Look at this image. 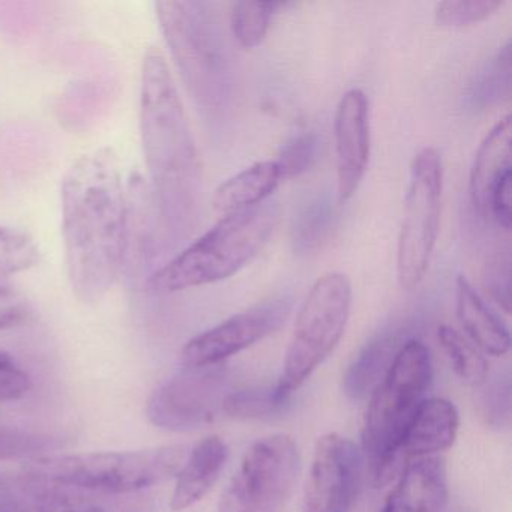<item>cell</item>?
Segmentation results:
<instances>
[{
    "mask_svg": "<svg viewBox=\"0 0 512 512\" xmlns=\"http://www.w3.org/2000/svg\"><path fill=\"white\" fill-rule=\"evenodd\" d=\"M118 157L100 149L80 157L62 182V232L68 280L85 304L106 298L128 248L127 191Z\"/></svg>",
    "mask_w": 512,
    "mask_h": 512,
    "instance_id": "cell-1",
    "label": "cell"
},
{
    "mask_svg": "<svg viewBox=\"0 0 512 512\" xmlns=\"http://www.w3.org/2000/svg\"><path fill=\"white\" fill-rule=\"evenodd\" d=\"M140 131L161 220L178 238L196 218L200 161L169 65L157 47L143 59Z\"/></svg>",
    "mask_w": 512,
    "mask_h": 512,
    "instance_id": "cell-2",
    "label": "cell"
},
{
    "mask_svg": "<svg viewBox=\"0 0 512 512\" xmlns=\"http://www.w3.org/2000/svg\"><path fill=\"white\" fill-rule=\"evenodd\" d=\"M431 380V358L418 340L401 344L371 392L362 427V457L374 487L388 484L401 466L404 434Z\"/></svg>",
    "mask_w": 512,
    "mask_h": 512,
    "instance_id": "cell-3",
    "label": "cell"
},
{
    "mask_svg": "<svg viewBox=\"0 0 512 512\" xmlns=\"http://www.w3.org/2000/svg\"><path fill=\"white\" fill-rule=\"evenodd\" d=\"M274 203L221 217L211 230L188 245L148 281L155 295H170L232 277L268 244L278 223Z\"/></svg>",
    "mask_w": 512,
    "mask_h": 512,
    "instance_id": "cell-4",
    "label": "cell"
},
{
    "mask_svg": "<svg viewBox=\"0 0 512 512\" xmlns=\"http://www.w3.org/2000/svg\"><path fill=\"white\" fill-rule=\"evenodd\" d=\"M188 452L185 445H170L140 451L43 455L25 464L22 475L103 493H143L178 475Z\"/></svg>",
    "mask_w": 512,
    "mask_h": 512,
    "instance_id": "cell-5",
    "label": "cell"
},
{
    "mask_svg": "<svg viewBox=\"0 0 512 512\" xmlns=\"http://www.w3.org/2000/svg\"><path fill=\"white\" fill-rule=\"evenodd\" d=\"M352 299V283L341 272L322 275L311 286L296 316L283 371L275 386L281 400L289 401L290 395L337 349L349 323Z\"/></svg>",
    "mask_w": 512,
    "mask_h": 512,
    "instance_id": "cell-6",
    "label": "cell"
},
{
    "mask_svg": "<svg viewBox=\"0 0 512 512\" xmlns=\"http://www.w3.org/2000/svg\"><path fill=\"white\" fill-rule=\"evenodd\" d=\"M155 8L167 46L193 98L205 107L221 103L226 94L227 62L208 7L193 0H161Z\"/></svg>",
    "mask_w": 512,
    "mask_h": 512,
    "instance_id": "cell-7",
    "label": "cell"
},
{
    "mask_svg": "<svg viewBox=\"0 0 512 512\" xmlns=\"http://www.w3.org/2000/svg\"><path fill=\"white\" fill-rule=\"evenodd\" d=\"M443 166L439 151L424 148L413 158L397 247V278L403 289L422 283L439 236Z\"/></svg>",
    "mask_w": 512,
    "mask_h": 512,
    "instance_id": "cell-8",
    "label": "cell"
},
{
    "mask_svg": "<svg viewBox=\"0 0 512 512\" xmlns=\"http://www.w3.org/2000/svg\"><path fill=\"white\" fill-rule=\"evenodd\" d=\"M301 452L292 437L272 434L254 442L221 494L218 512H275L298 484Z\"/></svg>",
    "mask_w": 512,
    "mask_h": 512,
    "instance_id": "cell-9",
    "label": "cell"
},
{
    "mask_svg": "<svg viewBox=\"0 0 512 512\" xmlns=\"http://www.w3.org/2000/svg\"><path fill=\"white\" fill-rule=\"evenodd\" d=\"M230 392L226 365L184 367L152 392L146 413L152 424L164 430H202L223 415Z\"/></svg>",
    "mask_w": 512,
    "mask_h": 512,
    "instance_id": "cell-10",
    "label": "cell"
},
{
    "mask_svg": "<svg viewBox=\"0 0 512 512\" xmlns=\"http://www.w3.org/2000/svg\"><path fill=\"white\" fill-rule=\"evenodd\" d=\"M364 476V457L349 437L328 433L317 440L304 485L305 512H350Z\"/></svg>",
    "mask_w": 512,
    "mask_h": 512,
    "instance_id": "cell-11",
    "label": "cell"
},
{
    "mask_svg": "<svg viewBox=\"0 0 512 512\" xmlns=\"http://www.w3.org/2000/svg\"><path fill=\"white\" fill-rule=\"evenodd\" d=\"M149 494H115L20 475L0 484V512H154Z\"/></svg>",
    "mask_w": 512,
    "mask_h": 512,
    "instance_id": "cell-12",
    "label": "cell"
},
{
    "mask_svg": "<svg viewBox=\"0 0 512 512\" xmlns=\"http://www.w3.org/2000/svg\"><path fill=\"white\" fill-rule=\"evenodd\" d=\"M292 304L286 298H274L235 314L220 325L191 338L181 352L184 367L224 364L226 359L254 346L283 326Z\"/></svg>",
    "mask_w": 512,
    "mask_h": 512,
    "instance_id": "cell-13",
    "label": "cell"
},
{
    "mask_svg": "<svg viewBox=\"0 0 512 512\" xmlns=\"http://www.w3.org/2000/svg\"><path fill=\"white\" fill-rule=\"evenodd\" d=\"M370 106L361 89H350L335 112L338 199L349 202L361 187L370 163Z\"/></svg>",
    "mask_w": 512,
    "mask_h": 512,
    "instance_id": "cell-14",
    "label": "cell"
},
{
    "mask_svg": "<svg viewBox=\"0 0 512 512\" xmlns=\"http://www.w3.org/2000/svg\"><path fill=\"white\" fill-rule=\"evenodd\" d=\"M448 503V478L440 457L410 461L386 497L383 512H443Z\"/></svg>",
    "mask_w": 512,
    "mask_h": 512,
    "instance_id": "cell-15",
    "label": "cell"
},
{
    "mask_svg": "<svg viewBox=\"0 0 512 512\" xmlns=\"http://www.w3.org/2000/svg\"><path fill=\"white\" fill-rule=\"evenodd\" d=\"M509 173H512V118L506 115L485 134L470 170V200L482 218H488L491 196Z\"/></svg>",
    "mask_w": 512,
    "mask_h": 512,
    "instance_id": "cell-16",
    "label": "cell"
},
{
    "mask_svg": "<svg viewBox=\"0 0 512 512\" xmlns=\"http://www.w3.org/2000/svg\"><path fill=\"white\" fill-rule=\"evenodd\" d=\"M460 425L457 407L445 398L422 401L401 443L400 460L436 457L451 448Z\"/></svg>",
    "mask_w": 512,
    "mask_h": 512,
    "instance_id": "cell-17",
    "label": "cell"
},
{
    "mask_svg": "<svg viewBox=\"0 0 512 512\" xmlns=\"http://www.w3.org/2000/svg\"><path fill=\"white\" fill-rule=\"evenodd\" d=\"M227 460L229 448L221 437L209 436L200 440L188 452L184 466L176 475L170 508L182 511L202 500L220 478Z\"/></svg>",
    "mask_w": 512,
    "mask_h": 512,
    "instance_id": "cell-18",
    "label": "cell"
},
{
    "mask_svg": "<svg viewBox=\"0 0 512 512\" xmlns=\"http://www.w3.org/2000/svg\"><path fill=\"white\" fill-rule=\"evenodd\" d=\"M455 298L458 322L473 346L491 356L506 355L511 349L508 326L491 310L464 275L457 278Z\"/></svg>",
    "mask_w": 512,
    "mask_h": 512,
    "instance_id": "cell-19",
    "label": "cell"
},
{
    "mask_svg": "<svg viewBox=\"0 0 512 512\" xmlns=\"http://www.w3.org/2000/svg\"><path fill=\"white\" fill-rule=\"evenodd\" d=\"M280 170L275 161H259L236 173L215 190L212 209L221 217L256 208L265 203L281 184Z\"/></svg>",
    "mask_w": 512,
    "mask_h": 512,
    "instance_id": "cell-20",
    "label": "cell"
},
{
    "mask_svg": "<svg viewBox=\"0 0 512 512\" xmlns=\"http://www.w3.org/2000/svg\"><path fill=\"white\" fill-rule=\"evenodd\" d=\"M400 347L395 334H385L371 340L347 370L344 377L346 394L352 400H362L371 394L385 376Z\"/></svg>",
    "mask_w": 512,
    "mask_h": 512,
    "instance_id": "cell-21",
    "label": "cell"
},
{
    "mask_svg": "<svg viewBox=\"0 0 512 512\" xmlns=\"http://www.w3.org/2000/svg\"><path fill=\"white\" fill-rule=\"evenodd\" d=\"M437 340L458 379L470 386L484 385L488 376V364L478 347L473 346L460 332L448 325L439 326Z\"/></svg>",
    "mask_w": 512,
    "mask_h": 512,
    "instance_id": "cell-22",
    "label": "cell"
},
{
    "mask_svg": "<svg viewBox=\"0 0 512 512\" xmlns=\"http://www.w3.org/2000/svg\"><path fill=\"white\" fill-rule=\"evenodd\" d=\"M283 4L275 2H236L230 14L233 37L245 49H256L265 41L272 17Z\"/></svg>",
    "mask_w": 512,
    "mask_h": 512,
    "instance_id": "cell-23",
    "label": "cell"
},
{
    "mask_svg": "<svg viewBox=\"0 0 512 512\" xmlns=\"http://www.w3.org/2000/svg\"><path fill=\"white\" fill-rule=\"evenodd\" d=\"M289 404L278 397L275 388L242 389L230 392L224 401L223 415L233 419H266L283 412Z\"/></svg>",
    "mask_w": 512,
    "mask_h": 512,
    "instance_id": "cell-24",
    "label": "cell"
},
{
    "mask_svg": "<svg viewBox=\"0 0 512 512\" xmlns=\"http://www.w3.org/2000/svg\"><path fill=\"white\" fill-rule=\"evenodd\" d=\"M40 250L34 238L22 230L0 227V278L37 266Z\"/></svg>",
    "mask_w": 512,
    "mask_h": 512,
    "instance_id": "cell-25",
    "label": "cell"
},
{
    "mask_svg": "<svg viewBox=\"0 0 512 512\" xmlns=\"http://www.w3.org/2000/svg\"><path fill=\"white\" fill-rule=\"evenodd\" d=\"M503 5V0H446L436 5L434 22L440 28H470L490 19Z\"/></svg>",
    "mask_w": 512,
    "mask_h": 512,
    "instance_id": "cell-26",
    "label": "cell"
},
{
    "mask_svg": "<svg viewBox=\"0 0 512 512\" xmlns=\"http://www.w3.org/2000/svg\"><path fill=\"white\" fill-rule=\"evenodd\" d=\"M59 446L61 442L55 437L29 433L20 428L0 424V461L19 460V458L34 460Z\"/></svg>",
    "mask_w": 512,
    "mask_h": 512,
    "instance_id": "cell-27",
    "label": "cell"
},
{
    "mask_svg": "<svg viewBox=\"0 0 512 512\" xmlns=\"http://www.w3.org/2000/svg\"><path fill=\"white\" fill-rule=\"evenodd\" d=\"M320 152V137L314 131L293 137L281 149L275 164L280 170L281 178H299L310 172L317 163Z\"/></svg>",
    "mask_w": 512,
    "mask_h": 512,
    "instance_id": "cell-28",
    "label": "cell"
},
{
    "mask_svg": "<svg viewBox=\"0 0 512 512\" xmlns=\"http://www.w3.org/2000/svg\"><path fill=\"white\" fill-rule=\"evenodd\" d=\"M32 389V380L22 365L0 350V401H14L28 395Z\"/></svg>",
    "mask_w": 512,
    "mask_h": 512,
    "instance_id": "cell-29",
    "label": "cell"
},
{
    "mask_svg": "<svg viewBox=\"0 0 512 512\" xmlns=\"http://www.w3.org/2000/svg\"><path fill=\"white\" fill-rule=\"evenodd\" d=\"M484 413L487 421L496 427H506L511 419V383L508 377L497 380L484 397Z\"/></svg>",
    "mask_w": 512,
    "mask_h": 512,
    "instance_id": "cell-30",
    "label": "cell"
},
{
    "mask_svg": "<svg viewBox=\"0 0 512 512\" xmlns=\"http://www.w3.org/2000/svg\"><path fill=\"white\" fill-rule=\"evenodd\" d=\"M32 308L28 298L17 289L0 286V329L13 328L26 322Z\"/></svg>",
    "mask_w": 512,
    "mask_h": 512,
    "instance_id": "cell-31",
    "label": "cell"
},
{
    "mask_svg": "<svg viewBox=\"0 0 512 512\" xmlns=\"http://www.w3.org/2000/svg\"><path fill=\"white\" fill-rule=\"evenodd\" d=\"M512 173L506 175L491 196L488 218L496 221L503 230H511Z\"/></svg>",
    "mask_w": 512,
    "mask_h": 512,
    "instance_id": "cell-32",
    "label": "cell"
}]
</instances>
